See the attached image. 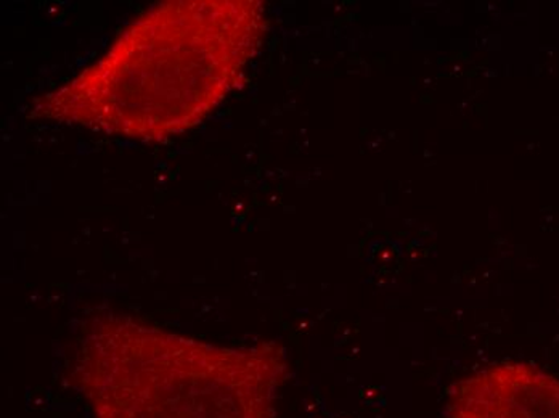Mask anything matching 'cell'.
I'll list each match as a JSON object with an SVG mask.
<instances>
[{
    "label": "cell",
    "mask_w": 559,
    "mask_h": 418,
    "mask_svg": "<svg viewBox=\"0 0 559 418\" xmlns=\"http://www.w3.org/2000/svg\"><path fill=\"white\" fill-rule=\"evenodd\" d=\"M264 31L265 9L251 0L163 3L37 114L126 138H168L224 100Z\"/></svg>",
    "instance_id": "obj_1"
},
{
    "label": "cell",
    "mask_w": 559,
    "mask_h": 418,
    "mask_svg": "<svg viewBox=\"0 0 559 418\" xmlns=\"http://www.w3.org/2000/svg\"><path fill=\"white\" fill-rule=\"evenodd\" d=\"M450 418H559V379L544 367L503 360L453 383Z\"/></svg>",
    "instance_id": "obj_2"
}]
</instances>
